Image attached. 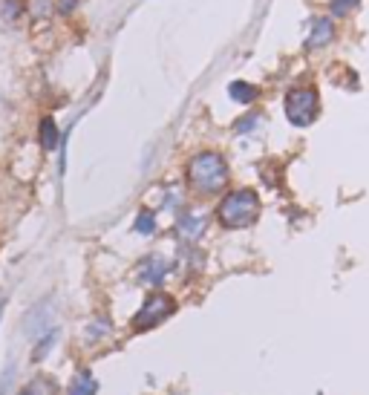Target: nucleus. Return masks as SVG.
Returning a JSON list of instances; mask_svg holds the SVG:
<instances>
[{
  "label": "nucleus",
  "instance_id": "9b49d317",
  "mask_svg": "<svg viewBox=\"0 0 369 395\" xmlns=\"http://www.w3.org/2000/svg\"><path fill=\"white\" fill-rule=\"evenodd\" d=\"M52 392H55V387L47 381V378H35V381L23 389V395H52Z\"/></svg>",
  "mask_w": 369,
  "mask_h": 395
},
{
  "label": "nucleus",
  "instance_id": "7ed1b4c3",
  "mask_svg": "<svg viewBox=\"0 0 369 395\" xmlns=\"http://www.w3.org/2000/svg\"><path fill=\"white\" fill-rule=\"evenodd\" d=\"M320 113V98L317 89L312 87H294L286 96V116L294 127H309Z\"/></svg>",
  "mask_w": 369,
  "mask_h": 395
},
{
  "label": "nucleus",
  "instance_id": "f03ea898",
  "mask_svg": "<svg viewBox=\"0 0 369 395\" xmlns=\"http://www.w3.org/2000/svg\"><path fill=\"white\" fill-rule=\"evenodd\" d=\"M216 217L225 228H245L260 217V196L251 188L231 191L216 208Z\"/></svg>",
  "mask_w": 369,
  "mask_h": 395
},
{
  "label": "nucleus",
  "instance_id": "1a4fd4ad",
  "mask_svg": "<svg viewBox=\"0 0 369 395\" xmlns=\"http://www.w3.org/2000/svg\"><path fill=\"white\" fill-rule=\"evenodd\" d=\"M228 96L234 98V101H243V104H251L257 98V89L251 87V84H245V81H234L231 87H228Z\"/></svg>",
  "mask_w": 369,
  "mask_h": 395
},
{
  "label": "nucleus",
  "instance_id": "ddd939ff",
  "mask_svg": "<svg viewBox=\"0 0 369 395\" xmlns=\"http://www.w3.org/2000/svg\"><path fill=\"white\" fill-rule=\"evenodd\" d=\"M361 0H332V14H349L352 9H358Z\"/></svg>",
  "mask_w": 369,
  "mask_h": 395
},
{
  "label": "nucleus",
  "instance_id": "f257e3e1",
  "mask_svg": "<svg viewBox=\"0 0 369 395\" xmlns=\"http://www.w3.org/2000/svg\"><path fill=\"white\" fill-rule=\"evenodd\" d=\"M188 182L190 188L199 193H219L228 185V164L225 159L208 150V153H197L188 162Z\"/></svg>",
  "mask_w": 369,
  "mask_h": 395
},
{
  "label": "nucleus",
  "instance_id": "f8f14e48",
  "mask_svg": "<svg viewBox=\"0 0 369 395\" xmlns=\"http://www.w3.org/2000/svg\"><path fill=\"white\" fill-rule=\"evenodd\" d=\"M153 228H156L153 225V214H150V211H142V214L136 217V231L139 234H150Z\"/></svg>",
  "mask_w": 369,
  "mask_h": 395
},
{
  "label": "nucleus",
  "instance_id": "20e7f679",
  "mask_svg": "<svg viewBox=\"0 0 369 395\" xmlns=\"http://www.w3.org/2000/svg\"><path fill=\"white\" fill-rule=\"evenodd\" d=\"M176 312V300L170 295H150L144 300V306L139 309V314L133 317V329L136 332H147V329H153L159 326L161 321H168V317Z\"/></svg>",
  "mask_w": 369,
  "mask_h": 395
},
{
  "label": "nucleus",
  "instance_id": "0eeeda50",
  "mask_svg": "<svg viewBox=\"0 0 369 395\" xmlns=\"http://www.w3.org/2000/svg\"><path fill=\"white\" fill-rule=\"evenodd\" d=\"M69 395H96V378L90 372H78L69 384Z\"/></svg>",
  "mask_w": 369,
  "mask_h": 395
},
{
  "label": "nucleus",
  "instance_id": "4468645a",
  "mask_svg": "<svg viewBox=\"0 0 369 395\" xmlns=\"http://www.w3.org/2000/svg\"><path fill=\"white\" fill-rule=\"evenodd\" d=\"M254 125H257V116H248V118H243L240 125H237V130H240V133H245L248 127H254Z\"/></svg>",
  "mask_w": 369,
  "mask_h": 395
},
{
  "label": "nucleus",
  "instance_id": "6e6552de",
  "mask_svg": "<svg viewBox=\"0 0 369 395\" xmlns=\"http://www.w3.org/2000/svg\"><path fill=\"white\" fill-rule=\"evenodd\" d=\"M202 228H205V217H190V214H185V217L179 220V234L188 237V239H197V237L202 234Z\"/></svg>",
  "mask_w": 369,
  "mask_h": 395
},
{
  "label": "nucleus",
  "instance_id": "39448f33",
  "mask_svg": "<svg viewBox=\"0 0 369 395\" xmlns=\"http://www.w3.org/2000/svg\"><path fill=\"white\" fill-rule=\"evenodd\" d=\"M168 260L165 257H147V260L139 266V277L144 280V283H150V286H156V283H161V277L168 275Z\"/></svg>",
  "mask_w": 369,
  "mask_h": 395
},
{
  "label": "nucleus",
  "instance_id": "9d476101",
  "mask_svg": "<svg viewBox=\"0 0 369 395\" xmlns=\"http://www.w3.org/2000/svg\"><path fill=\"white\" fill-rule=\"evenodd\" d=\"M41 139H43V147H55L58 145V130H55V121L47 118L41 125Z\"/></svg>",
  "mask_w": 369,
  "mask_h": 395
},
{
  "label": "nucleus",
  "instance_id": "423d86ee",
  "mask_svg": "<svg viewBox=\"0 0 369 395\" xmlns=\"http://www.w3.org/2000/svg\"><path fill=\"white\" fill-rule=\"evenodd\" d=\"M335 38V26L329 18H317L315 26H312V35H309L306 41V47L309 50H317V47H326V43Z\"/></svg>",
  "mask_w": 369,
  "mask_h": 395
}]
</instances>
